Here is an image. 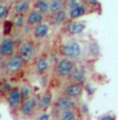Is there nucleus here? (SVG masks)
<instances>
[{
    "instance_id": "1",
    "label": "nucleus",
    "mask_w": 118,
    "mask_h": 120,
    "mask_svg": "<svg viewBox=\"0 0 118 120\" xmlns=\"http://www.w3.org/2000/svg\"><path fill=\"white\" fill-rule=\"evenodd\" d=\"M75 62L71 59L67 58H62L60 59L56 64L55 71H56L57 77L60 79H66L71 76V74L72 72L76 67H75Z\"/></svg>"
},
{
    "instance_id": "2",
    "label": "nucleus",
    "mask_w": 118,
    "mask_h": 120,
    "mask_svg": "<svg viewBox=\"0 0 118 120\" xmlns=\"http://www.w3.org/2000/svg\"><path fill=\"white\" fill-rule=\"evenodd\" d=\"M60 51H61V55L64 58L71 59V60L79 58L82 53L81 45L78 41H71L63 45Z\"/></svg>"
},
{
    "instance_id": "3",
    "label": "nucleus",
    "mask_w": 118,
    "mask_h": 120,
    "mask_svg": "<svg viewBox=\"0 0 118 120\" xmlns=\"http://www.w3.org/2000/svg\"><path fill=\"white\" fill-rule=\"evenodd\" d=\"M18 54L23 59L24 62L31 61L35 55V46L31 41H25L20 46Z\"/></svg>"
},
{
    "instance_id": "4",
    "label": "nucleus",
    "mask_w": 118,
    "mask_h": 120,
    "mask_svg": "<svg viewBox=\"0 0 118 120\" xmlns=\"http://www.w3.org/2000/svg\"><path fill=\"white\" fill-rule=\"evenodd\" d=\"M37 101L38 98L35 96H31L28 99L22 102L21 107H20V112L23 117H30L33 115L37 109Z\"/></svg>"
},
{
    "instance_id": "5",
    "label": "nucleus",
    "mask_w": 118,
    "mask_h": 120,
    "mask_svg": "<svg viewBox=\"0 0 118 120\" xmlns=\"http://www.w3.org/2000/svg\"><path fill=\"white\" fill-rule=\"evenodd\" d=\"M77 107L76 101L72 98L62 95L58 97L56 99V101L54 102V110L56 112H61V111H65V110H75Z\"/></svg>"
},
{
    "instance_id": "6",
    "label": "nucleus",
    "mask_w": 118,
    "mask_h": 120,
    "mask_svg": "<svg viewBox=\"0 0 118 120\" xmlns=\"http://www.w3.org/2000/svg\"><path fill=\"white\" fill-rule=\"evenodd\" d=\"M23 64H24V61L20 57V55L15 54L11 57H9V60L7 61L6 66H5V71L9 75L17 74L18 71H21V68L23 67Z\"/></svg>"
},
{
    "instance_id": "7",
    "label": "nucleus",
    "mask_w": 118,
    "mask_h": 120,
    "mask_svg": "<svg viewBox=\"0 0 118 120\" xmlns=\"http://www.w3.org/2000/svg\"><path fill=\"white\" fill-rule=\"evenodd\" d=\"M83 92H84V88H83L82 84L71 83L64 87L63 95L69 97V98H72V99H77L82 96Z\"/></svg>"
},
{
    "instance_id": "8",
    "label": "nucleus",
    "mask_w": 118,
    "mask_h": 120,
    "mask_svg": "<svg viewBox=\"0 0 118 120\" xmlns=\"http://www.w3.org/2000/svg\"><path fill=\"white\" fill-rule=\"evenodd\" d=\"M15 50H16V42L11 37H4L0 42V51L2 57H11L12 55H15Z\"/></svg>"
},
{
    "instance_id": "9",
    "label": "nucleus",
    "mask_w": 118,
    "mask_h": 120,
    "mask_svg": "<svg viewBox=\"0 0 118 120\" xmlns=\"http://www.w3.org/2000/svg\"><path fill=\"white\" fill-rule=\"evenodd\" d=\"M7 101H8V106H9V108H11V110L16 111V110L20 109L22 102H23V98H22L20 88H17V87L16 88H12L11 93L8 94Z\"/></svg>"
},
{
    "instance_id": "10",
    "label": "nucleus",
    "mask_w": 118,
    "mask_h": 120,
    "mask_svg": "<svg viewBox=\"0 0 118 120\" xmlns=\"http://www.w3.org/2000/svg\"><path fill=\"white\" fill-rule=\"evenodd\" d=\"M53 104V95L51 90H47L37 101V110L42 112L47 111L50 106Z\"/></svg>"
},
{
    "instance_id": "11",
    "label": "nucleus",
    "mask_w": 118,
    "mask_h": 120,
    "mask_svg": "<svg viewBox=\"0 0 118 120\" xmlns=\"http://www.w3.org/2000/svg\"><path fill=\"white\" fill-rule=\"evenodd\" d=\"M45 20V16L42 14H41L39 11H30L28 14H27V17H26V24L29 25L30 27H33L35 25L39 24V23H42Z\"/></svg>"
},
{
    "instance_id": "12",
    "label": "nucleus",
    "mask_w": 118,
    "mask_h": 120,
    "mask_svg": "<svg viewBox=\"0 0 118 120\" xmlns=\"http://www.w3.org/2000/svg\"><path fill=\"white\" fill-rule=\"evenodd\" d=\"M32 32H33V35L35 38H38V39L46 38L50 32V26L49 24L42 22V23H39L35 25V26H33Z\"/></svg>"
},
{
    "instance_id": "13",
    "label": "nucleus",
    "mask_w": 118,
    "mask_h": 120,
    "mask_svg": "<svg viewBox=\"0 0 118 120\" xmlns=\"http://www.w3.org/2000/svg\"><path fill=\"white\" fill-rule=\"evenodd\" d=\"M30 11V2L20 0L14 5V12L16 16H24Z\"/></svg>"
},
{
    "instance_id": "14",
    "label": "nucleus",
    "mask_w": 118,
    "mask_h": 120,
    "mask_svg": "<svg viewBox=\"0 0 118 120\" xmlns=\"http://www.w3.org/2000/svg\"><path fill=\"white\" fill-rule=\"evenodd\" d=\"M69 78L72 81V83L83 84L85 82V80H86V72H85V69L82 68V67L75 68Z\"/></svg>"
},
{
    "instance_id": "15",
    "label": "nucleus",
    "mask_w": 118,
    "mask_h": 120,
    "mask_svg": "<svg viewBox=\"0 0 118 120\" xmlns=\"http://www.w3.org/2000/svg\"><path fill=\"white\" fill-rule=\"evenodd\" d=\"M86 11H87L86 7L82 5V4H79V5L72 7L69 11V14H67L69 15V19L72 20V21H75L76 19H79L84 15H86Z\"/></svg>"
},
{
    "instance_id": "16",
    "label": "nucleus",
    "mask_w": 118,
    "mask_h": 120,
    "mask_svg": "<svg viewBox=\"0 0 118 120\" xmlns=\"http://www.w3.org/2000/svg\"><path fill=\"white\" fill-rule=\"evenodd\" d=\"M86 28V25L83 22H72L67 26V32L71 35H77V34L82 33Z\"/></svg>"
},
{
    "instance_id": "17",
    "label": "nucleus",
    "mask_w": 118,
    "mask_h": 120,
    "mask_svg": "<svg viewBox=\"0 0 118 120\" xmlns=\"http://www.w3.org/2000/svg\"><path fill=\"white\" fill-rule=\"evenodd\" d=\"M65 7L64 0H49V14L54 15L60 11H63Z\"/></svg>"
},
{
    "instance_id": "18",
    "label": "nucleus",
    "mask_w": 118,
    "mask_h": 120,
    "mask_svg": "<svg viewBox=\"0 0 118 120\" xmlns=\"http://www.w3.org/2000/svg\"><path fill=\"white\" fill-rule=\"evenodd\" d=\"M50 68V64L47 58L45 57H41L35 63V71L38 75H45L46 72H48Z\"/></svg>"
},
{
    "instance_id": "19",
    "label": "nucleus",
    "mask_w": 118,
    "mask_h": 120,
    "mask_svg": "<svg viewBox=\"0 0 118 120\" xmlns=\"http://www.w3.org/2000/svg\"><path fill=\"white\" fill-rule=\"evenodd\" d=\"M51 17H52V24L55 25V26H59V25L63 24L66 21L69 15L65 11V9H63V11H60L59 12L51 15Z\"/></svg>"
},
{
    "instance_id": "20",
    "label": "nucleus",
    "mask_w": 118,
    "mask_h": 120,
    "mask_svg": "<svg viewBox=\"0 0 118 120\" xmlns=\"http://www.w3.org/2000/svg\"><path fill=\"white\" fill-rule=\"evenodd\" d=\"M58 120H77L78 115L75 110H65V111L57 112Z\"/></svg>"
},
{
    "instance_id": "21",
    "label": "nucleus",
    "mask_w": 118,
    "mask_h": 120,
    "mask_svg": "<svg viewBox=\"0 0 118 120\" xmlns=\"http://www.w3.org/2000/svg\"><path fill=\"white\" fill-rule=\"evenodd\" d=\"M34 9L44 16L49 14V0H36L34 2Z\"/></svg>"
},
{
    "instance_id": "22",
    "label": "nucleus",
    "mask_w": 118,
    "mask_h": 120,
    "mask_svg": "<svg viewBox=\"0 0 118 120\" xmlns=\"http://www.w3.org/2000/svg\"><path fill=\"white\" fill-rule=\"evenodd\" d=\"M20 91H21V95H22V98H23V101L28 99L29 97H31V93H32L31 89H30V87L27 86V85L22 86L21 88H20Z\"/></svg>"
},
{
    "instance_id": "23",
    "label": "nucleus",
    "mask_w": 118,
    "mask_h": 120,
    "mask_svg": "<svg viewBox=\"0 0 118 120\" xmlns=\"http://www.w3.org/2000/svg\"><path fill=\"white\" fill-rule=\"evenodd\" d=\"M9 5H6V4H0V21H3L7 18L9 12Z\"/></svg>"
},
{
    "instance_id": "24",
    "label": "nucleus",
    "mask_w": 118,
    "mask_h": 120,
    "mask_svg": "<svg viewBox=\"0 0 118 120\" xmlns=\"http://www.w3.org/2000/svg\"><path fill=\"white\" fill-rule=\"evenodd\" d=\"M25 22H26V19L24 18V16H17L15 21L12 22L14 23V27H17V28H23L25 26Z\"/></svg>"
},
{
    "instance_id": "25",
    "label": "nucleus",
    "mask_w": 118,
    "mask_h": 120,
    "mask_svg": "<svg viewBox=\"0 0 118 120\" xmlns=\"http://www.w3.org/2000/svg\"><path fill=\"white\" fill-rule=\"evenodd\" d=\"M14 27V23L11 21H5L3 24V33L5 35H9Z\"/></svg>"
},
{
    "instance_id": "26",
    "label": "nucleus",
    "mask_w": 118,
    "mask_h": 120,
    "mask_svg": "<svg viewBox=\"0 0 118 120\" xmlns=\"http://www.w3.org/2000/svg\"><path fill=\"white\" fill-rule=\"evenodd\" d=\"M0 87H1V90L3 93H7L9 94L11 93V91L12 90V87L11 86V84L7 83V82H3L1 85H0Z\"/></svg>"
},
{
    "instance_id": "27",
    "label": "nucleus",
    "mask_w": 118,
    "mask_h": 120,
    "mask_svg": "<svg viewBox=\"0 0 118 120\" xmlns=\"http://www.w3.org/2000/svg\"><path fill=\"white\" fill-rule=\"evenodd\" d=\"M79 2L77 1V0H67V6H69V8L71 9L72 8V7H75V6H77V5H79Z\"/></svg>"
},
{
    "instance_id": "28",
    "label": "nucleus",
    "mask_w": 118,
    "mask_h": 120,
    "mask_svg": "<svg viewBox=\"0 0 118 120\" xmlns=\"http://www.w3.org/2000/svg\"><path fill=\"white\" fill-rule=\"evenodd\" d=\"M37 120H50V114L42 112V114H41V115L38 116Z\"/></svg>"
},
{
    "instance_id": "29",
    "label": "nucleus",
    "mask_w": 118,
    "mask_h": 120,
    "mask_svg": "<svg viewBox=\"0 0 118 120\" xmlns=\"http://www.w3.org/2000/svg\"><path fill=\"white\" fill-rule=\"evenodd\" d=\"M99 120H115V116H113L111 114H107V115H104Z\"/></svg>"
},
{
    "instance_id": "30",
    "label": "nucleus",
    "mask_w": 118,
    "mask_h": 120,
    "mask_svg": "<svg viewBox=\"0 0 118 120\" xmlns=\"http://www.w3.org/2000/svg\"><path fill=\"white\" fill-rule=\"evenodd\" d=\"M88 3H89L92 7H95V6H99V0H89Z\"/></svg>"
},
{
    "instance_id": "31",
    "label": "nucleus",
    "mask_w": 118,
    "mask_h": 120,
    "mask_svg": "<svg viewBox=\"0 0 118 120\" xmlns=\"http://www.w3.org/2000/svg\"><path fill=\"white\" fill-rule=\"evenodd\" d=\"M2 93H3V92H2V90H1V87H0V98H1V95H2Z\"/></svg>"
},
{
    "instance_id": "32",
    "label": "nucleus",
    "mask_w": 118,
    "mask_h": 120,
    "mask_svg": "<svg viewBox=\"0 0 118 120\" xmlns=\"http://www.w3.org/2000/svg\"><path fill=\"white\" fill-rule=\"evenodd\" d=\"M6 1H7V2H15L16 0H6Z\"/></svg>"
},
{
    "instance_id": "33",
    "label": "nucleus",
    "mask_w": 118,
    "mask_h": 120,
    "mask_svg": "<svg viewBox=\"0 0 118 120\" xmlns=\"http://www.w3.org/2000/svg\"><path fill=\"white\" fill-rule=\"evenodd\" d=\"M1 57H2V55H1V51H0V59H1Z\"/></svg>"
},
{
    "instance_id": "34",
    "label": "nucleus",
    "mask_w": 118,
    "mask_h": 120,
    "mask_svg": "<svg viewBox=\"0 0 118 120\" xmlns=\"http://www.w3.org/2000/svg\"><path fill=\"white\" fill-rule=\"evenodd\" d=\"M24 1H29V2H30V1H31V0H24Z\"/></svg>"
}]
</instances>
